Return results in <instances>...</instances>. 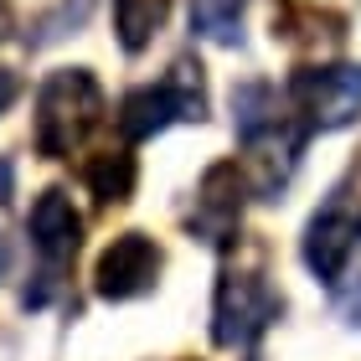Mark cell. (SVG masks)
<instances>
[{
	"label": "cell",
	"mask_w": 361,
	"mask_h": 361,
	"mask_svg": "<svg viewBox=\"0 0 361 361\" xmlns=\"http://www.w3.org/2000/svg\"><path fill=\"white\" fill-rule=\"evenodd\" d=\"M243 191L248 186V176H243L238 160H222V166H212L202 176V191H196V212H191V238L212 243V248H222V243L238 238V217H243Z\"/></svg>",
	"instance_id": "8992f818"
},
{
	"label": "cell",
	"mask_w": 361,
	"mask_h": 361,
	"mask_svg": "<svg viewBox=\"0 0 361 361\" xmlns=\"http://www.w3.org/2000/svg\"><path fill=\"white\" fill-rule=\"evenodd\" d=\"M243 0H191V31L207 42H222L233 47L243 37Z\"/></svg>",
	"instance_id": "8fae6325"
},
{
	"label": "cell",
	"mask_w": 361,
	"mask_h": 361,
	"mask_svg": "<svg viewBox=\"0 0 361 361\" xmlns=\"http://www.w3.org/2000/svg\"><path fill=\"white\" fill-rule=\"evenodd\" d=\"M155 279H160V248H155V238L119 233L104 248V258H98L93 284H98L104 300H135V294L155 289Z\"/></svg>",
	"instance_id": "ba28073f"
},
{
	"label": "cell",
	"mask_w": 361,
	"mask_h": 361,
	"mask_svg": "<svg viewBox=\"0 0 361 361\" xmlns=\"http://www.w3.org/2000/svg\"><path fill=\"white\" fill-rule=\"evenodd\" d=\"M0 274H6V243H0Z\"/></svg>",
	"instance_id": "5bb4252c"
},
{
	"label": "cell",
	"mask_w": 361,
	"mask_h": 361,
	"mask_svg": "<svg viewBox=\"0 0 361 361\" xmlns=\"http://www.w3.org/2000/svg\"><path fill=\"white\" fill-rule=\"evenodd\" d=\"M0 37H6V6H0Z\"/></svg>",
	"instance_id": "9a60e30c"
},
{
	"label": "cell",
	"mask_w": 361,
	"mask_h": 361,
	"mask_svg": "<svg viewBox=\"0 0 361 361\" xmlns=\"http://www.w3.org/2000/svg\"><path fill=\"white\" fill-rule=\"evenodd\" d=\"M279 310H284V300L274 294L264 269L258 264H238V269L227 264L222 279H217V300H212V336H217V346H227V351L253 346L279 320Z\"/></svg>",
	"instance_id": "7a4b0ae2"
},
{
	"label": "cell",
	"mask_w": 361,
	"mask_h": 361,
	"mask_svg": "<svg viewBox=\"0 0 361 361\" xmlns=\"http://www.w3.org/2000/svg\"><path fill=\"white\" fill-rule=\"evenodd\" d=\"M135 155L129 150H98L88 166H83V180L98 202H129L135 196Z\"/></svg>",
	"instance_id": "9c48e42d"
},
{
	"label": "cell",
	"mask_w": 361,
	"mask_h": 361,
	"mask_svg": "<svg viewBox=\"0 0 361 361\" xmlns=\"http://www.w3.org/2000/svg\"><path fill=\"white\" fill-rule=\"evenodd\" d=\"M356 248H361V202L336 196L305 227V264L320 284H336L346 274V264L356 258Z\"/></svg>",
	"instance_id": "5b68a950"
},
{
	"label": "cell",
	"mask_w": 361,
	"mask_h": 361,
	"mask_svg": "<svg viewBox=\"0 0 361 361\" xmlns=\"http://www.w3.org/2000/svg\"><path fill=\"white\" fill-rule=\"evenodd\" d=\"M16 93H21V83H16V73H0V114H6L16 104Z\"/></svg>",
	"instance_id": "4fadbf2b"
},
{
	"label": "cell",
	"mask_w": 361,
	"mask_h": 361,
	"mask_svg": "<svg viewBox=\"0 0 361 361\" xmlns=\"http://www.w3.org/2000/svg\"><path fill=\"white\" fill-rule=\"evenodd\" d=\"M176 119H207V83H202V62L196 57H176L171 78L160 88H135L119 104L124 140H155Z\"/></svg>",
	"instance_id": "3957f363"
},
{
	"label": "cell",
	"mask_w": 361,
	"mask_h": 361,
	"mask_svg": "<svg viewBox=\"0 0 361 361\" xmlns=\"http://www.w3.org/2000/svg\"><path fill=\"white\" fill-rule=\"evenodd\" d=\"M26 233H31L37 258L47 264V279H57L78 258V248H83V217H78L73 196L57 191V186L42 191L37 207H31V217H26Z\"/></svg>",
	"instance_id": "52a82bcc"
},
{
	"label": "cell",
	"mask_w": 361,
	"mask_h": 361,
	"mask_svg": "<svg viewBox=\"0 0 361 361\" xmlns=\"http://www.w3.org/2000/svg\"><path fill=\"white\" fill-rule=\"evenodd\" d=\"M336 315L346 320V325H361V279H356L346 294H336Z\"/></svg>",
	"instance_id": "7c38bea8"
},
{
	"label": "cell",
	"mask_w": 361,
	"mask_h": 361,
	"mask_svg": "<svg viewBox=\"0 0 361 361\" xmlns=\"http://www.w3.org/2000/svg\"><path fill=\"white\" fill-rule=\"evenodd\" d=\"M104 124V88L88 68H62L37 93V150L47 160H68Z\"/></svg>",
	"instance_id": "6da1fadb"
},
{
	"label": "cell",
	"mask_w": 361,
	"mask_h": 361,
	"mask_svg": "<svg viewBox=\"0 0 361 361\" xmlns=\"http://www.w3.org/2000/svg\"><path fill=\"white\" fill-rule=\"evenodd\" d=\"M289 98L305 114V129H346L361 114V68L336 62V68H300L289 78Z\"/></svg>",
	"instance_id": "277c9868"
},
{
	"label": "cell",
	"mask_w": 361,
	"mask_h": 361,
	"mask_svg": "<svg viewBox=\"0 0 361 361\" xmlns=\"http://www.w3.org/2000/svg\"><path fill=\"white\" fill-rule=\"evenodd\" d=\"M171 0H114V31H119L124 52H145L150 37L166 26Z\"/></svg>",
	"instance_id": "30bf717a"
}]
</instances>
